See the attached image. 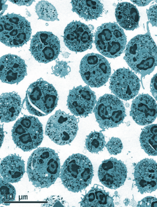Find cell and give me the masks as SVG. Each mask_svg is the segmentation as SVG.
<instances>
[{
	"instance_id": "9",
	"label": "cell",
	"mask_w": 157,
	"mask_h": 207,
	"mask_svg": "<svg viewBox=\"0 0 157 207\" xmlns=\"http://www.w3.org/2000/svg\"><path fill=\"white\" fill-rule=\"evenodd\" d=\"M78 122L77 119L74 116L59 109L49 118L45 134L57 144H69L77 134Z\"/></svg>"
},
{
	"instance_id": "26",
	"label": "cell",
	"mask_w": 157,
	"mask_h": 207,
	"mask_svg": "<svg viewBox=\"0 0 157 207\" xmlns=\"http://www.w3.org/2000/svg\"><path fill=\"white\" fill-rule=\"evenodd\" d=\"M105 137L101 132L94 131L87 136L85 145L87 149L92 153L102 151L105 145Z\"/></svg>"
},
{
	"instance_id": "27",
	"label": "cell",
	"mask_w": 157,
	"mask_h": 207,
	"mask_svg": "<svg viewBox=\"0 0 157 207\" xmlns=\"http://www.w3.org/2000/svg\"><path fill=\"white\" fill-rule=\"evenodd\" d=\"M0 204L5 202L13 201L15 200L16 190L14 187L9 182L3 180L1 177L0 181Z\"/></svg>"
},
{
	"instance_id": "1",
	"label": "cell",
	"mask_w": 157,
	"mask_h": 207,
	"mask_svg": "<svg viewBox=\"0 0 157 207\" xmlns=\"http://www.w3.org/2000/svg\"><path fill=\"white\" fill-rule=\"evenodd\" d=\"M60 172L59 156L52 149L39 148L28 159L27 172L29 181L36 187H49L56 181Z\"/></svg>"
},
{
	"instance_id": "15",
	"label": "cell",
	"mask_w": 157,
	"mask_h": 207,
	"mask_svg": "<svg viewBox=\"0 0 157 207\" xmlns=\"http://www.w3.org/2000/svg\"><path fill=\"white\" fill-rule=\"evenodd\" d=\"M101 183L108 188L116 189L124 185L127 176V169L121 160L111 157L103 161L98 171Z\"/></svg>"
},
{
	"instance_id": "25",
	"label": "cell",
	"mask_w": 157,
	"mask_h": 207,
	"mask_svg": "<svg viewBox=\"0 0 157 207\" xmlns=\"http://www.w3.org/2000/svg\"><path fill=\"white\" fill-rule=\"evenodd\" d=\"M35 11L40 19L47 21L58 20L55 7L47 1H39L35 6Z\"/></svg>"
},
{
	"instance_id": "5",
	"label": "cell",
	"mask_w": 157,
	"mask_h": 207,
	"mask_svg": "<svg viewBox=\"0 0 157 207\" xmlns=\"http://www.w3.org/2000/svg\"><path fill=\"white\" fill-rule=\"evenodd\" d=\"M31 33L30 22L20 15L7 13L0 17V40L6 46H22L30 39Z\"/></svg>"
},
{
	"instance_id": "36",
	"label": "cell",
	"mask_w": 157,
	"mask_h": 207,
	"mask_svg": "<svg viewBox=\"0 0 157 207\" xmlns=\"http://www.w3.org/2000/svg\"><path fill=\"white\" fill-rule=\"evenodd\" d=\"M6 1L7 0H0V17H2L1 16L8 7V5L5 4V3Z\"/></svg>"
},
{
	"instance_id": "30",
	"label": "cell",
	"mask_w": 157,
	"mask_h": 207,
	"mask_svg": "<svg viewBox=\"0 0 157 207\" xmlns=\"http://www.w3.org/2000/svg\"><path fill=\"white\" fill-rule=\"evenodd\" d=\"M47 203L42 205L45 207H64V201L58 196H53L48 197L45 199Z\"/></svg>"
},
{
	"instance_id": "4",
	"label": "cell",
	"mask_w": 157,
	"mask_h": 207,
	"mask_svg": "<svg viewBox=\"0 0 157 207\" xmlns=\"http://www.w3.org/2000/svg\"><path fill=\"white\" fill-rule=\"evenodd\" d=\"M25 100L29 113L41 117L54 110L57 105L58 97L53 85L40 78L29 85Z\"/></svg>"
},
{
	"instance_id": "8",
	"label": "cell",
	"mask_w": 157,
	"mask_h": 207,
	"mask_svg": "<svg viewBox=\"0 0 157 207\" xmlns=\"http://www.w3.org/2000/svg\"><path fill=\"white\" fill-rule=\"evenodd\" d=\"M93 111L96 121L103 131L118 126L126 116L123 102L116 96L109 94L99 98Z\"/></svg>"
},
{
	"instance_id": "2",
	"label": "cell",
	"mask_w": 157,
	"mask_h": 207,
	"mask_svg": "<svg viewBox=\"0 0 157 207\" xmlns=\"http://www.w3.org/2000/svg\"><path fill=\"white\" fill-rule=\"evenodd\" d=\"M129 66L142 79L157 66V47L149 32L137 35L127 45L124 57Z\"/></svg>"
},
{
	"instance_id": "21",
	"label": "cell",
	"mask_w": 157,
	"mask_h": 207,
	"mask_svg": "<svg viewBox=\"0 0 157 207\" xmlns=\"http://www.w3.org/2000/svg\"><path fill=\"white\" fill-rule=\"evenodd\" d=\"M115 14L117 22L125 30H133L138 27L140 16L136 7L132 4L126 2L119 3Z\"/></svg>"
},
{
	"instance_id": "6",
	"label": "cell",
	"mask_w": 157,
	"mask_h": 207,
	"mask_svg": "<svg viewBox=\"0 0 157 207\" xmlns=\"http://www.w3.org/2000/svg\"><path fill=\"white\" fill-rule=\"evenodd\" d=\"M12 139L15 144L25 151L37 148L43 138L42 125L36 117L25 115L14 124L12 130Z\"/></svg>"
},
{
	"instance_id": "20",
	"label": "cell",
	"mask_w": 157,
	"mask_h": 207,
	"mask_svg": "<svg viewBox=\"0 0 157 207\" xmlns=\"http://www.w3.org/2000/svg\"><path fill=\"white\" fill-rule=\"evenodd\" d=\"M21 109V98L15 92L2 93L0 96V120L9 122L15 120Z\"/></svg>"
},
{
	"instance_id": "18",
	"label": "cell",
	"mask_w": 157,
	"mask_h": 207,
	"mask_svg": "<svg viewBox=\"0 0 157 207\" xmlns=\"http://www.w3.org/2000/svg\"><path fill=\"white\" fill-rule=\"evenodd\" d=\"M26 75V65L20 57L9 54L1 57L0 78L2 82L18 84Z\"/></svg>"
},
{
	"instance_id": "17",
	"label": "cell",
	"mask_w": 157,
	"mask_h": 207,
	"mask_svg": "<svg viewBox=\"0 0 157 207\" xmlns=\"http://www.w3.org/2000/svg\"><path fill=\"white\" fill-rule=\"evenodd\" d=\"M130 114L137 124L149 125L157 116V104L149 94H139L132 101Z\"/></svg>"
},
{
	"instance_id": "28",
	"label": "cell",
	"mask_w": 157,
	"mask_h": 207,
	"mask_svg": "<svg viewBox=\"0 0 157 207\" xmlns=\"http://www.w3.org/2000/svg\"><path fill=\"white\" fill-rule=\"evenodd\" d=\"M52 70L55 76L65 78L71 71V68L66 61L57 60L55 65L52 67Z\"/></svg>"
},
{
	"instance_id": "23",
	"label": "cell",
	"mask_w": 157,
	"mask_h": 207,
	"mask_svg": "<svg viewBox=\"0 0 157 207\" xmlns=\"http://www.w3.org/2000/svg\"><path fill=\"white\" fill-rule=\"evenodd\" d=\"M72 10L86 20L95 19L101 14L103 6L98 0H72Z\"/></svg>"
},
{
	"instance_id": "22",
	"label": "cell",
	"mask_w": 157,
	"mask_h": 207,
	"mask_svg": "<svg viewBox=\"0 0 157 207\" xmlns=\"http://www.w3.org/2000/svg\"><path fill=\"white\" fill-rule=\"evenodd\" d=\"M81 207H114L112 197L102 186L95 184L80 202Z\"/></svg>"
},
{
	"instance_id": "16",
	"label": "cell",
	"mask_w": 157,
	"mask_h": 207,
	"mask_svg": "<svg viewBox=\"0 0 157 207\" xmlns=\"http://www.w3.org/2000/svg\"><path fill=\"white\" fill-rule=\"evenodd\" d=\"M134 176L135 184L141 194L151 193L157 189V163L145 158L136 165Z\"/></svg>"
},
{
	"instance_id": "33",
	"label": "cell",
	"mask_w": 157,
	"mask_h": 207,
	"mask_svg": "<svg viewBox=\"0 0 157 207\" xmlns=\"http://www.w3.org/2000/svg\"><path fill=\"white\" fill-rule=\"evenodd\" d=\"M150 87L152 95L157 101V73L151 79Z\"/></svg>"
},
{
	"instance_id": "13",
	"label": "cell",
	"mask_w": 157,
	"mask_h": 207,
	"mask_svg": "<svg viewBox=\"0 0 157 207\" xmlns=\"http://www.w3.org/2000/svg\"><path fill=\"white\" fill-rule=\"evenodd\" d=\"M63 41L70 50L83 52L91 48L92 34L87 25L79 21H73L64 29Z\"/></svg>"
},
{
	"instance_id": "19",
	"label": "cell",
	"mask_w": 157,
	"mask_h": 207,
	"mask_svg": "<svg viewBox=\"0 0 157 207\" xmlns=\"http://www.w3.org/2000/svg\"><path fill=\"white\" fill-rule=\"evenodd\" d=\"M25 165L24 161L18 155L13 154L6 156L0 164L2 178L9 183L18 182L25 173Z\"/></svg>"
},
{
	"instance_id": "11",
	"label": "cell",
	"mask_w": 157,
	"mask_h": 207,
	"mask_svg": "<svg viewBox=\"0 0 157 207\" xmlns=\"http://www.w3.org/2000/svg\"><path fill=\"white\" fill-rule=\"evenodd\" d=\"M29 50L36 61L46 63L58 57L60 52V41L51 32H38L33 36Z\"/></svg>"
},
{
	"instance_id": "35",
	"label": "cell",
	"mask_w": 157,
	"mask_h": 207,
	"mask_svg": "<svg viewBox=\"0 0 157 207\" xmlns=\"http://www.w3.org/2000/svg\"><path fill=\"white\" fill-rule=\"evenodd\" d=\"M138 6H145L148 5L152 0H131Z\"/></svg>"
},
{
	"instance_id": "29",
	"label": "cell",
	"mask_w": 157,
	"mask_h": 207,
	"mask_svg": "<svg viewBox=\"0 0 157 207\" xmlns=\"http://www.w3.org/2000/svg\"><path fill=\"white\" fill-rule=\"evenodd\" d=\"M105 146L109 152L113 155L120 153L123 148L121 140L119 138L113 137L110 139Z\"/></svg>"
},
{
	"instance_id": "32",
	"label": "cell",
	"mask_w": 157,
	"mask_h": 207,
	"mask_svg": "<svg viewBox=\"0 0 157 207\" xmlns=\"http://www.w3.org/2000/svg\"><path fill=\"white\" fill-rule=\"evenodd\" d=\"M137 207H157V198L152 196L146 197L138 202Z\"/></svg>"
},
{
	"instance_id": "10",
	"label": "cell",
	"mask_w": 157,
	"mask_h": 207,
	"mask_svg": "<svg viewBox=\"0 0 157 207\" xmlns=\"http://www.w3.org/2000/svg\"><path fill=\"white\" fill-rule=\"evenodd\" d=\"M79 72L84 81L92 87H99L108 81L111 67L103 56L93 53L86 55L82 59Z\"/></svg>"
},
{
	"instance_id": "34",
	"label": "cell",
	"mask_w": 157,
	"mask_h": 207,
	"mask_svg": "<svg viewBox=\"0 0 157 207\" xmlns=\"http://www.w3.org/2000/svg\"><path fill=\"white\" fill-rule=\"evenodd\" d=\"M13 3L19 6L25 5L30 6L34 0H9Z\"/></svg>"
},
{
	"instance_id": "7",
	"label": "cell",
	"mask_w": 157,
	"mask_h": 207,
	"mask_svg": "<svg viewBox=\"0 0 157 207\" xmlns=\"http://www.w3.org/2000/svg\"><path fill=\"white\" fill-rule=\"evenodd\" d=\"M127 42L123 30L117 24L105 23L97 29L95 43L98 50L109 58L120 56L123 52Z\"/></svg>"
},
{
	"instance_id": "31",
	"label": "cell",
	"mask_w": 157,
	"mask_h": 207,
	"mask_svg": "<svg viewBox=\"0 0 157 207\" xmlns=\"http://www.w3.org/2000/svg\"><path fill=\"white\" fill-rule=\"evenodd\" d=\"M147 13L149 22L152 26H157V5L155 4L147 10Z\"/></svg>"
},
{
	"instance_id": "12",
	"label": "cell",
	"mask_w": 157,
	"mask_h": 207,
	"mask_svg": "<svg viewBox=\"0 0 157 207\" xmlns=\"http://www.w3.org/2000/svg\"><path fill=\"white\" fill-rule=\"evenodd\" d=\"M140 87V80L134 72L129 69L116 70L110 79L109 88L118 98L124 100L134 98Z\"/></svg>"
},
{
	"instance_id": "37",
	"label": "cell",
	"mask_w": 157,
	"mask_h": 207,
	"mask_svg": "<svg viewBox=\"0 0 157 207\" xmlns=\"http://www.w3.org/2000/svg\"><path fill=\"white\" fill-rule=\"evenodd\" d=\"M130 200L128 198H126L124 201V203L126 206H127L130 203Z\"/></svg>"
},
{
	"instance_id": "24",
	"label": "cell",
	"mask_w": 157,
	"mask_h": 207,
	"mask_svg": "<svg viewBox=\"0 0 157 207\" xmlns=\"http://www.w3.org/2000/svg\"><path fill=\"white\" fill-rule=\"evenodd\" d=\"M142 149L149 155H157V124L145 127L140 136Z\"/></svg>"
},
{
	"instance_id": "14",
	"label": "cell",
	"mask_w": 157,
	"mask_h": 207,
	"mask_svg": "<svg viewBox=\"0 0 157 207\" xmlns=\"http://www.w3.org/2000/svg\"><path fill=\"white\" fill-rule=\"evenodd\" d=\"M67 105L74 115L86 117L91 113L97 102L96 96L88 86H79L70 90Z\"/></svg>"
},
{
	"instance_id": "3",
	"label": "cell",
	"mask_w": 157,
	"mask_h": 207,
	"mask_svg": "<svg viewBox=\"0 0 157 207\" xmlns=\"http://www.w3.org/2000/svg\"><path fill=\"white\" fill-rule=\"evenodd\" d=\"M92 165L86 156L73 154L62 166L60 178L64 186L70 191L81 192L90 184L94 175Z\"/></svg>"
}]
</instances>
